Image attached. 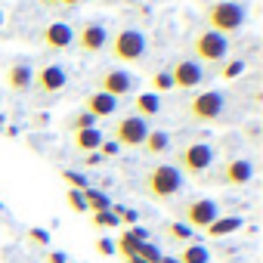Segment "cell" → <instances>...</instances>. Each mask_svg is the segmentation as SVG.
Here are the masks:
<instances>
[{
  "label": "cell",
  "mask_w": 263,
  "mask_h": 263,
  "mask_svg": "<svg viewBox=\"0 0 263 263\" xmlns=\"http://www.w3.org/2000/svg\"><path fill=\"white\" fill-rule=\"evenodd\" d=\"M183 189H186V177L171 161H158V164L146 167L143 177H140V192L149 201H158V204L174 201L177 195H183Z\"/></svg>",
  "instance_id": "obj_1"
},
{
  "label": "cell",
  "mask_w": 263,
  "mask_h": 263,
  "mask_svg": "<svg viewBox=\"0 0 263 263\" xmlns=\"http://www.w3.org/2000/svg\"><path fill=\"white\" fill-rule=\"evenodd\" d=\"M105 50L111 53L115 62L134 65V62H143V59H146V53H149V37H146V31L137 28V25H118L115 31H108Z\"/></svg>",
  "instance_id": "obj_2"
},
{
  "label": "cell",
  "mask_w": 263,
  "mask_h": 263,
  "mask_svg": "<svg viewBox=\"0 0 263 263\" xmlns=\"http://www.w3.org/2000/svg\"><path fill=\"white\" fill-rule=\"evenodd\" d=\"M201 19H204V28L229 37L248 25V7L238 4V0H211L201 10Z\"/></svg>",
  "instance_id": "obj_3"
},
{
  "label": "cell",
  "mask_w": 263,
  "mask_h": 263,
  "mask_svg": "<svg viewBox=\"0 0 263 263\" xmlns=\"http://www.w3.org/2000/svg\"><path fill=\"white\" fill-rule=\"evenodd\" d=\"M189 56L198 62V65H211L217 68L220 62L229 59V37L211 31V28H198L192 37H189Z\"/></svg>",
  "instance_id": "obj_4"
},
{
  "label": "cell",
  "mask_w": 263,
  "mask_h": 263,
  "mask_svg": "<svg viewBox=\"0 0 263 263\" xmlns=\"http://www.w3.org/2000/svg\"><path fill=\"white\" fill-rule=\"evenodd\" d=\"M183 177H201L217 164V149L211 143H186L183 149H177L174 161H171Z\"/></svg>",
  "instance_id": "obj_5"
},
{
  "label": "cell",
  "mask_w": 263,
  "mask_h": 263,
  "mask_svg": "<svg viewBox=\"0 0 263 263\" xmlns=\"http://www.w3.org/2000/svg\"><path fill=\"white\" fill-rule=\"evenodd\" d=\"M226 111V93L220 90H204V93H195L186 99L183 105V115L192 121V124H217Z\"/></svg>",
  "instance_id": "obj_6"
},
{
  "label": "cell",
  "mask_w": 263,
  "mask_h": 263,
  "mask_svg": "<svg viewBox=\"0 0 263 263\" xmlns=\"http://www.w3.org/2000/svg\"><path fill=\"white\" fill-rule=\"evenodd\" d=\"M174 214H177L180 223H186L195 232V229H208L220 217V204L214 198H204V195H189L174 208Z\"/></svg>",
  "instance_id": "obj_7"
},
{
  "label": "cell",
  "mask_w": 263,
  "mask_h": 263,
  "mask_svg": "<svg viewBox=\"0 0 263 263\" xmlns=\"http://www.w3.org/2000/svg\"><path fill=\"white\" fill-rule=\"evenodd\" d=\"M96 90L111 96V99H124V96H130L137 90V74L121 68V65L102 68V71H96Z\"/></svg>",
  "instance_id": "obj_8"
},
{
  "label": "cell",
  "mask_w": 263,
  "mask_h": 263,
  "mask_svg": "<svg viewBox=\"0 0 263 263\" xmlns=\"http://www.w3.org/2000/svg\"><path fill=\"white\" fill-rule=\"evenodd\" d=\"M251 180H254V161L238 155L214 164V174H211V183L217 186H248Z\"/></svg>",
  "instance_id": "obj_9"
},
{
  "label": "cell",
  "mask_w": 263,
  "mask_h": 263,
  "mask_svg": "<svg viewBox=\"0 0 263 263\" xmlns=\"http://www.w3.org/2000/svg\"><path fill=\"white\" fill-rule=\"evenodd\" d=\"M149 134V121L137 118V115H127V118H118V124L111 127V143L121 149H140L143 140Z\"/></svg>",
  "instance_id": "obj_10"
},
{
  "label": "cell",
  "mask_w": 263,
  "mask_h": 263,
  "mask_svg": "<svg viewBox=\"0 0 263 263\" xmlns=\"http://www.w3.org/2000/svg\"><path fill=\"white\" fill-rule=\"evenodd\" d=\"M105 44H108V25L99 22V19H90L74 31L71 47H78V53H84V56H96V53L105 50Z\"/></svg>",
  "instance_id": "obj_11"
},
{
  "label": "cell",
  "mask_w": 263,
  "mask_h": 263,
  "mask_svg": "<svg viewBox=\"0 0 263 263\" xmlns=\"http://www.w3.org/2000/svg\"><path fill=\"white\" fill-rule=\"evenodd\" d=\"M204 78H208L204 65H198L192 56H183V59H177V62L171 65V81H174V90L189 93V90L201 87V84H204Z\"/></svg>",
  "instance_id": "obj_12"
},
{
  "label": "cell",
  "mask_w": 263,
  "mask_h": 263,
  "mask_svg": "<svg viewBox=\"0 0 263 263\" xmlns=\"http://www.w3.org/2000/svg\"><path fill=\"white\" fill-rule=\"evenodd\" d=\"M65 84H68V71H65L62 65L50 62V65H44V68H37V71H34L31 90H34V93H41V96H56V93H62V90H65Z\"/></svg>",
  "instance_id": "obj_13"
},
{
  "label": "cell",
  "mask_w": 263,
  "mask_h": 263,
  "mask_svg": "<svg viewBox=\"0 0 263 263\" xmlns=\"http://www.w3.org/2000/svg\"><path fill=\"white\" fill-rule=\"evenodd\" d=\"M37 41H41L44 50L62 53V50H71V44H74V28H71L68 22H50V25H44V31H41Z\"/></svg>",
  "instance_id": "obj_14"
},
{
  "label": "cell",
  "mask_w": 263,
  "mask_h": 263,
  "mask_svg": "<svg viewBox=\"0 0 263 263\" xmlns=\"http://www.w3.org/2000/svg\"><path fill=\"white\" fill-rule=\"evenodd\" d=\"M81 111H87V115H93L96 121H102V118H111V115L118 111V99H111V96H105V93H99V90H90V93L84 96V102H81Z\"/></svg>",
  "instance_id": "obj_15"
},
{
  "label": "cell",
  "mask_w": 263,
  "mask_h": 263,
  "mask_svg": "<svg viewBox=\"0 0 263 263\" xmlns=\"http://www.w3.org/2000/svg\"><path fill=\"white\" fill-rule=\"evenodd\" d=\"M31 81H34V68H31L28 62H13V65L7 68V87H10L13 93H19V96L31 93Z\"/></svg>",
  "instance_id": "obj_16"
},
{
  "label": "cell",
  "mask_w": 263,
  "mask_h": 263,
  "mask_svg": "<svg viewBox=\"0 0 263 263\" xmlns=\"http://www.w3.org/2000/svg\"><path fill=\"white\" fill-rule=\"evenodd\" d=\"M140 149H143L146 158H164L171 152V134L161 130V127H149V134H146V140H143Z\"/></svg>",
  "instance_id": "obj_17"
},
{
  "label": "cell",
  "mask_w": 263,
  "mask_h": 263,
  "mask_svg": "<svg viewBox=\"0 0 263 263\" xmlns=\"http://www.w3.org/2000/svg\"><path fill=\"white\" fill-rule=\"evenodd\" d=\"M143 241H149V232L140 229V226H130V229L115 241V254H121L124 260H130V257H137V248H140Z\"/></svg>",
  "instance_id": "obj_18"
},
{
  "label": "cell",
  "mask_w": 263,
  "mask_h": 263,
  "mask_svg": "<svg viewBox=\"0 0 263 263\" xmlns=\"http://www.w3.org/2000/svg\"><path fill=\"white\" fill-rule=\"evenodd\" d=\"M102 130L99 127H90V130H78V134H71V149L78 155H90V152H99L102 146Z\"/></svg>",
  "instance_id": "obj_19"
},
{
  "label": "cell",
  "mask_w": 263,
  "mask_h": 263,
  "mask_svg": "<svg viewBox=\"0 0 263 263\" xmlns=\"http://www.w3.org/2000/svg\"><path fill=\"white\" fill-rule=\"evenodd\" d=\"M158 111H161V99L155 93H137V99H134V115L137 118L152 121V118H158Z\"/></svg>",
  "instance_id": "obj_20"
},
{
  "label": "cell",
  "mask_w": 263,
  "mask_h": 263,
  "mask_svg": "<svg viewBox=\"0 0 263 263\" xmlns=\"http://www.w3.org/2000/svg\"><path fill=\"white\" fill-rule=\"evenodd\" d=\"M241 226H245V220H241V217H232V214H229V217H223V214H220V217L204 229V232H208V238H226V235L238 232Z\"/></svg>",
  "instance_id": "obj_21"
},
{
  "label": "cell",
  "mask_w": 263,
  "mask_h": 263,
  "mask_svg": "<svg viewBox=\"0 0 263 263\" xmlns=\"http://www.w3.org/2000/svg\"><path fill=\"white\" fill-rule=\"evenodd\" d=\"M81 195H84V204H87V211H90V214H99V211H111V198H108L102 189H93V186H87Z\"/></svg>",
  "instance_id": "obj_22"
},
{
  "label": "cell",
  "mask_w": 263,
  "mask_h": 263,
  "mask_svg": "<svg viewBox=\"0 0 263 263\" xmlns=\"http://www.w3.org/2000/svg\"><path fill=\"white\" fill-rule=\"evenodd\" d=\"M164 238L174 241V245H189V241L195 238V232H192L186 223H180V220H167V223H164Z\"/></svg>",
  "instance_id": "obj_23"
},
{
  "label": "cell",
  "mask_w": 263,
  "mask_h": 263,
  "mask_svg": "<svg viewBox=\"0 0 263 263\" xmlns=\"http://www.w3.org/2000/svg\"><path fill=\"white\" fill-rule=\"evenodd\" d=\"M177 263H211V251L198 241H189V245H183Z\"/></svg>",
  "instance_id": "obj_24"
},
{
  "label": "cell",
  "mask_w": 263,
  "mask_h": 263,
  "mask_svg": "<svg viewBox=\"0 0 263 263\" xmlns=\"http://www.w3.org/2000/svg\"><path fill=\"white\" fill-rule=\"evenodd\" d=\"M214 74H217V78H223V81L241 78V74H245V59H226V62H220V65L214 68Z\"/></svg>",
  "instance_id": "obj_25"
},
{
  "label": "cell",
  "mask_w": 263,
  "mask_h": 263,
  "mask_svg": "<svg viewBox=\"0 0 263 263\" xmlns=\"http://www.w3.org/2000/svg\"><path fill=\"white\" fill-rule=\"evenodd\" d=\"M90 127H96V118L87 115V111H74V115L65 118V130H68V134H78V130H90Z\"/></svg>",
  "instance_id": "obj_26"
},
{
  "label": "cell",
  "mask_w": 263,
  "mask_h": 263,
  "mask_svg": "<svg viewBox=\"0 0 263 263\" xmlns=\"http://www.w3.org/2000/svg\"><path fill=\"white\" fill-rule=\"evenodd\" d=\"M167 90H174L171 68H161V71H155V74H152V93L158 96V93H167Z\"/></svg>",
  "instance_id": "obj_27"
},
{
  "label": "cell",
  "mask_w": 263,
  "mask_h": 263,
  "mask_svg": "<svg viewBox=\"0 0 263 263\" xmlns=\"http://www.w3.org/2000/svg\"><path fill=\"white\" fill-rule=\"evenodd\" d=\"M90 226H96V229H115L118 217H115V211H99V214H90Z\"/></svg>",
  "instance_id": "obj_28"
},
{
  "label": "cell",
  "mask_w": 263,
  "mask_h": 263,
  "mask_svg": "<svg viewBox=\"0 0 263 263\" xmlns=\"http://www.w3.org/2000/svg\"><path fill=\"white\" fill-rule=\"evenodd\" d=\"M62 180L68 183V189H78V192H84V189L90 186V180H87L81 171H62Z\"/></svg>",
  "instance_id": "obj_29"
},
{
  "label": "cell",
  "mask_w": 263,
  "mask_h": 263,
  "mask_svg": "<svg viewBox=\"0 0 263 263\" xmlns=\"http://www.w3.org/2000/svg\"><path fill=\"white\" fill-rule=\"evenodd\" d=\"M65 201H68V208H71L74 214H87V204H84V195H81L78 189H68V192H65Z\"/></svg>",
  "instance_id": "obj_30"
},
{
  "label": "cell",
  "mask_w": 263,
  "mask_h": 263,
  "mask_svg": "<svg viewBox=\"0 0 263 263\" xmlns=\"http://www.w3.org/2000/svg\"><path fill=\"white\" fill-rule=\"evenodd\" d=\"M25 238H28L31 245H41V248H47V245H50V232H47V229H41V226H31V229L25 232Z\"/></svg>",
  "instance_id": "obj_31"
},
{
  "label": "cell",
  "mask_w": 263,
  "mask_h": 263,
  "mask_svg": "<svg viewBox=\"0 0 263 263\" xmlns=\"http://www.w3.org/2000/svg\"><path fill=\"white\" fill-rule=\"evenodd\" d=\"M118 152H121V149H118L111 140H102V146H99V155H102V161H105V158H115Z\"/></svg>",
  "instance_id": "obj_32"
},
{
  "label": "cell",
  "mask_w": 263,
  "mask_h": 263,
  "mask_svg": "<svg viewBox=\"0 0 263 263\" xmlns=\"http://www.w3.org/2000/svg\"><path fill=\"white\" fill-rule=\"evenodd\" d=\"M96 251H99L102 257H111V254H115V241H111V238H96Z\"/></svg>",
  "instance_id": "obj_33"
},
{
  "label": "cell",
  "mask_w": 263,
  "mask_h": 263,
  "mask_svg": "<svg viewBox=\"0 0 263 263\" xmlns=\"http://www.w3.org/2000/svg\"><path fill=\"white\" fill-rule=\"evenodd\" d=\"M99 164H102V155H99V152L84 155V167H99Z\"/></svg>",
  "instance_id": "obj_34"
},
{
  "label": "cell",
  "mask_w": 263,
  "mask_h": 263,
  "mask_svg": "<svg viewBox=\"0 0 263 263\" xmlns=\"http://www.w3.org/2000/svg\"><path fill=\"white\" fill-rule=\"evenodd\" d=\"M47 263H68V257H65L62 251H50V254H47Z\"/></svg>",
  "instance_id": "obj_35"
},
{
  "label": "cell",
  "mask_w": 263,
  "mask_h": 263,
  "mask_svg": "<svg viewBox=\"0 0 263 263\" xmlns=\"http://www.w3.org/2000/svg\"><path fill=\"white\" fill-rule=\"evenodd\" d=\"M37 4H41V7H47V10H50V7H59V0H37Z\"/></svg>",
  "instance_id": "obj_36"
},
{
  "label": "cell",
  "mask_w": 263,
  "mask_h": 263,
  "mask_svg": "<svg viewBox=\"0 0 263 263\" xmlns=\"http://www.w3.org/2000/svg\"><path fill=\"white\" fill-rule=\"evenodd\" d=\"M81 0H59V7H78Z\"/></svg>",
  "instance_id": "obj_37"
},
{
  "label": "cell",
  "mask_w": 263,
  "mask_h": 263,
  "mask_svg": "<svg viewBox=\"0 0 263 263\" xmlns=\"http://www.w3.org/2000/svg\"><path fill=\"white\" fill-rule=\"evenodd\" d=\"M158 263H177V257H167V254H161V260Z\"/></svg>",
  "instance_id": "obj_38"
},
{
  "label": "cell",
  "mask_w": 263,
  "mask_h": 263,
  "mask_svg": "<svg viewBox=\"0 0 263 263\" xmlns=\"http://www.w3.org/2000/svg\"><path fill=\"white\" fill-rule=\"evenodd\" d=\"M124 263H143V260H140V257H130V260H124Z\"/></svg>",
  "instance_id": "obj_39"
},
{
  "label": "cell",
  "mask_w": 263,
  "mask_h": 263,
  "mask_svg": "<svg viewBox=\"0 0 263 263\" xmlns=\"http://www.w3.org/2000/svg\"><path fill=\"white\" fill-rule=\"evenodd\" d=\"M0 25H4V10H0Z\"/></svg>",
  "instance_id": "obj_40"
},
{
  "label": "cell",
  "mask_w": 263,
  "mask_h": 263,
  "mask_svg": "<svg viewBox=\"0 0 263 263\" xmlns=\"http://www.w3.org/2000/svg\"><path fill=\"white\" fill-rule=\"evenodd\" d=\"M4 211H7V208H4V201H0V214H4Z\"/></svg>",
  "instance_id": "obj_41"
},
{
  "label": "cell",
  "mask_w": 263,
  "mask_h": 263,
  "mask_svg": "<svg viewBox=\"0 0 263 263\" xmlns=\"http://www.w3.org/2000/svg\"><path fill=\"white\" fill-rule=\"evenodd\" d=\"M0 134H4V127H0Z\"/></svg>",
  "instance_id": "obj_42"
},
{
  "label": "cell",
  "mask_w": 263,
  "mask_h": 263,
  "mask_svg": "<svg viewBox=\"0 0 263 263\" xmlns=\"http://www.w3.org/2000/svg\"><path fill=\"white\" fill-rule=\"evenodd\" d=\"M68 263H71V260H68Z\"/></svg>",
  "instance_id": "obj_43"
}]
</instances>
